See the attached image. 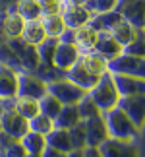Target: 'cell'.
<instances>
[{
    "mask_svg": "<svg viewBox=\"0 0 145 157\" xmlns=\"http://www.w3.org/2000/svg\"><path fill=\"white\" fill-rule=\"evenodd\" d=\"M102 118H105V124H106V132H108V138L112 140H120V142H134L136 136H137V130L134 122L124 114L122 109L114 107L110 111L102 113Z\"/></svg>",
    "mask_w": 145,
    "mask_h": 157,
    "instance_id": "obj_1",
    "label": "cell"
},
{
    "mask_svg": "<svg viewBox=\"0 0 145 157\" xmlns=\"http://www.w3.org/2000/svg\"><path fill=\"white\" fill-rule=\"evenodd\" d=\"M89 97H91L95 101V105L99 107V111L101 114L102 113H106V111H110V109L116 107L118 103V91H116V87H114V83H112V78L110 74H102L99 80H97V83L89 89Z\"/></svg>",
    "mask_w": 145,
    "mask_h": 157,
    "instance_id": "obj_2",
    "label": "cell"
},
{
    "mask_svg": "<svg viewBox=\"0 0 145 157\" xmlns=\"http://www.w3.org/2000/svg\"><path fill=\"white\" fill-rule=\"evenodd\" d=\"M46 93H50L52 97H56L62 105H76L87 91H83V89H80L77 86H74V83L68 82L66 78L64 80H58L56 78V80L46 82Z\"/></svg>",
    "mask_w": 145,
    "mask_h": 157,
    "instance_id": "obj_3",
    "label": "cell"
},
{
    "mask_svg": "<svg viewBox=\"0 0 145 157\" xmlns=\"http://www.w3.org/2000/svg\"><path fill=\"white\" fill-rule=\"evenodd\" d=\"M108 74H124V76L143 78V74H145L143 58L122 52L118 56H114L112 60H108Z\"/></svg>",
    "mask_w": 145,
    "mask_h": 157,
    "instance_id": "obj_4",
    "label": "cell"
},
{
    "mask_svg": "<svg viewBox=\"0 0 145 157\" xmlns=\"http://www.w3.org/2000/svg\"><path fill=\"white\" fill-rule=\"evenodd\" d=\"M116 107L122 109L124 114L134 122V126L137 130L143 128V122H145V99H143V95H128V97H120Z\"/></svg>",
    "mask_w": 145,
    "mask_h": 157,
    "instance_id": "obj_5",
    "label": "cell"
},
{
    "mask_svg": "<svg viewBox=\"0 0 145 157\" xmlns=\"http://www.w3.org/2000/svg\"><path fill=\"white\" fill-rule=\"evenodd\" d=\"M27 130H29L27 120L23 117H20L14 109H4V111H0V132H4L12 140H20Z\"/></svg>",
    "mask_w": 145,
    "mask_h": 157,
    "instance_id": "obj_6",
    "label": "cell"
},
{
    "mask_svg": "<svg viewBox=\"0 0 145 157\" xmlns=\"http://www.w3.org/2000/svg\"><path fill=\"white\" fill-rule=\"evenodd\" d=\"M46 93V82L41 78L23 72L17 74V95L16 97H31V99H41Z\"/></svg>",
    "mask_w": 145,
    "mask_h": 157,
    "instance_id": "obj_7",
    "label": "cell"
},
{
    "mask_svg": "<svg viewBox=\"0 0 145 157\" xmlns=\"http://www.w3.org/2000/svg\"><path fill=\"white\" fill-rule=\"evenodd\" d=\"M60 16H62L64 25L68 29H74L76 31V29L87 25L93 14L85 8V4H62Z\"/></svg>",
    "mask_w": 145,
    "mask_h": 157,
    "instance_id": "obj_8",
    "label": "cell"
},
{
    "mask_svg": "<svg viewBox=\"0 0 145 157\" xmlns=\"http://www.w3.org/2000/svg\"><path fill=\"white\" fill-rule=\"evenodd\" d=\"M8 45L12 47V51L16 52V56L20 58L21 68H25L27 72H35V70H39L41 60H39L37 47L27 45L25 41H21V39H10V43H8Z\"/></svg>",
    "mask_w": 145,
    "mask_h": 157,
    "instance_id": "obj_9",
    "label": "cell"
},
{
    "mask_svg": "<svg viewBox=\"0 0 145 157\" xmlns=\"http://www.w3.org/2000/svg\"><path fill=\"white\" fill-rule=\"evenodd\" d=\"M83 126H85V144H87V147H99L108 138L106 124H105L102 114H97V117L83 120Z\"/></svg>",
    "mask_w": 145,
    "mask_h": 157,
    "instance_id": "obj_10",
    "label": "cell"
},
{
    "mask_svg": "<svg viewBox=\"0 0 145 157\" xmlns=\"http://www.w3.org/2000/svg\"><path fill=\"white\" fill-rule=\"evenodd\" d=\"M112 83L118 91V97H128V95H143L145 93V82L143 78L136 76H124V74H110Z\"/></svg>",
    "mask_w": 145,
    "mask_h": 157,
    "instance_id": "obj_11",
    "label": "cell"
},
{
    "mask_svg": "<svg viewBox=\"0 0 145 157\" xmlns=\"http://www.w3.org/2000/svg\"><path fill=\"white\" fill-rule=\"evenodd\" d=\"M97 149L102 157H139V151L132 142H120L112 138H106Z\"/></svg>",
    "mask_w": 145,
    "mask_h": 157,
    "instance_id": "obj_12",
    "label": "cell"
},
{
    "mask_svg": "<svg viewBox=\"0 0 145 157\" xmlns=\"http://www.w3.org/2000/svg\"><path fill=\"white\" fill-rule=\"evenodd\" d=\"M77 60H80V52H77L76 45L58 43L56 49H54V52H52V68L66 72L68 68H72Z\"/></svg>",
    "mask_w": 145,
    "mask_h": 157,
    "instance_id": "obj_13",
    "label": "cell"
},
{
    "mask_svg": "<svg viewBox=\"0 0 145 157\" xmlns=\"http://www.w3.org/2000/svg\"><path fill=\"white\" fill-rule=\"evenodd\" d=\"M66 80L72 82L74 86H77L80 89H83V91H89V89H91L95 83H97V80H99V78L93 76V74H89V72L83 68V64L77 60V62L72 66V68L66 70Z\"/></svg>",
    "mask_w": 145,
    "mask_h": 157,
    "instance_id": "obj_14",
    "label": "cell"
},
{
    "mask_svg": "<svg viewBox=\"0 0 145 157\" xmlns=\"http://www.w3.org/2000/svg\"><path fill=\"white\" fill-rule=\"evenodd\" d=\"M97 37H99V31H97L95 27H91L89 23L83 25V27H80V29H76L74 31V45H76L77 52L85 54V52L95 51Z\"/></svg>",
    "mask_w": 145,
    "mask_h": 157,
    "instance_id": "obj_15",
    "label": "cell"
},
{
    "mask_svg": "<svg viewBox=\"0 0 145 157\" xmlns=\"http://www.w3.org/2000/svg\"><path fill=\"white\" fill-rule=\"evenodd\" d=\"M95 52H99L101 56H105L106 60H112L114 56L122 54V45H120L108 31L102 29V31H99V37H97Z\"/></svg>",
    "mask_w": 145,
    "mask_h": 157,
    "instance_id": "obj_16",
    "label": "cell"
},
{
    "mask_svg": "<svg viewBox=\"0 0 145 157\" xmlns=\"http://www.w3.org/2000/svg\"><path fill=\"white\" fill-rule=\"evenodd\" d=\"M105 31L110 33L112 37L116 39L120 45H122V49H124V47L128 45L130 41H132V39H134L136 35H137V31H143V29H136L134 25H130V23L126 21L124 17H118V20L114 21V23H110V27L105 29Z\"/></svg>",
    "mask_w": 145,
    "mask_h": 157,
    "instance_id": "obj_17",
    "label": "cell"
},
{
    "mask_svg": "<svg viewBox=\"0 0 145 157\" xmlns=\"http://www.w3.org/2000/svg\"><path fill=\"white\" fill-rule=\"evenodd\" d=\"M20 39L25 41L27 45H33V47H39L41 43H43V41L46 39V33H45L43 23H41V17L39 20H29V21L23 23Z\"/></svg>",
    "mask_w": 145,
    "mask_h": 157,
    "instance_id": "obj_18",
    "label": "cell"
},
{
    "mask_svg": "<svg viewBox=\"0 0 145 157\" xmlns=\"http://www.w3.org/2000/svg\"><path fill=\"white\" fill-rule=\"evenodd\" d=\"M80 62L83 64V68H85L89 74H93L97 78H101L102 74L108 72V60L105 56H101L99 52H95V51L80 54Z\"/></svg>",
    "mask_w": 145,
    "mask_h": 157,
    "instance_id": "obj_19",
    "label": "cell"
},
{
    "mask_svg": "<svg viewBox=\"0 0 145 157\" xmlns=\"http://www.w3.org/2000/svg\"><path fill=\"white\" fill-rule=\"evenodd\" d=\"M17 95V74L0 64V99H14Z\"/></svg>",
    "mask_w": 145,
    "mask_h": 157,
    "instance_id": "obj_20",
    "label": "cell"
},
{
    "mask_svg": "<svg viewBox=\"0 0 145 157\" xmlns=\"http://www.w3.org/2000/svg\"><path fill=\"white\" fill-rule=\"evenodd\" d=\"M120 14L130 25H134L136 29H143V0H132L122 4Z\"/></svg>",
    "mask_w": 145,
    "mask_h": 157,
    "instance_id": "obj_21",
    "label": "cell"
},
{
    "mask_svg": "<svg viewBox=\"0 0 145 157\" xmlns=\"http://www.w3.org/2000/svg\"><path fill=\"white\" fill-rule=\"evenodd\" d=\"M80 113H77V107L76 105H62V109L58 111L56 118L52 120L54 122V128H62V130H70L72 126H76L80 122Z\"/></svg>",
    "mask_w": 145,
    "mask_h": 157,
    "instance_id": "obj_22",
    "label": "cell"
},
{
    "mask_svg": "<svg viewBox=\"0 0 145 157\" xmlns=\"http://www.w3.org/2000/svg\"><path fill=\"white\" fill-rule=\"evenodd\" d=\"M20 144L23 146V149H25L29 155H41V151L46 147L45 136L37 134V132H31V130H27L25 134L20 138Z\"/></svg>",
    "mask_w": 145,
    "mask_h": 157,
    "instance_id": "obj_23",
    "label": "cell"
},
{
    "mask_svg": "<svg viewBox=\"0 0 145 157\" xmlns=\"http://www.w3.org/2000/svg\"><path fill=\"white\" fill-rule=\"evenodd\" d=\"M45 140H46V146H50V147H54V149H58V151H62V153L72 151V144H70L68 130L52 128V130L45 136Z\"/></svg>",
    "mask_w": 145,
    "mask_h": 157,
    "instance_id": "obj_24",
    "label": "cell"
},
{
    "mask_svg": "<svg viewBox=\"0 0 145 157\" xmlns=\"http://www.w3.org/2000/svg\"><path fill=\"white\" fill-rule=\"evenodd\" d=\"M14 111L25 120H29L35 114H39V101L31 99V97H16L14 99Z\"/></svg>",
    "mask_w": 145,
    "mask_h": 157,
    "instance_id": "obj_25",
    "label": "cell"
},
{
    "mask_svg": "<svg viewBox=\"0 0 145 157\" xmlns=\"http://www.w3.org/2000/svg\"><path fill=\"white\" fill-rule=\"evenodd\" d=\"M41 23H43V27H45L46 37H54V39H58V37H60V33H62L64 29H66L64 21H62V16H60V14L41 16Z\"/></svg>",
    "mask_w": 145,
    "mask_h": 157,
    "instance_id": "obj_26",
    "label": "cell"
},
{
    "mask_svg": "<svg viewBox=\"0 0 145 157\" xmlns=\"http://www.w3.org/2000/svg\"><path fill=\"white\" fill-rule=\"evenodd\" d=\"M23 23H25V21H23L16 12H14V14H8L4 17V21H2V29L6 33V37H8V39H20Z\"/></svg>",
    "mask_w": 145,
    "mask_h": 157,
    "instance_id": "obj_27",
    "label": "cell"
},
{
    "mask_svg": "<svg viewBox=\"0 0 145 157\" xmlns=\"http://www.w3.org/2000/svg\"><path fill=\"white\" fill-rule=\"evenodd\" d=\"M16 14L20 16L23 21L39 20V17H41V10H39L37 0H17V10H16Z\"/></svg>",
    "mask_w": 145,
    "mask_h": 157,
    "instance_id": "obj_28",
    "label": "cell"
},
{
    "mask_svg": "<svg viewBox=\"0 0 145 157\" xmlns=\"http://www.w3.org/2000/svg\"><path fill=\"white\" fill-rule=\"evenodd\" d=\"M60 109H62V103H60L56 97H52L50 93H45L43 97L39 99V113L48 117V118H52V120L56 118Z\"/></svg>",
    "mask_w": 145,
    "mask_h": 157,
    "instance_id": "obj_29",
    "label": "cell"
},
{
    "mask_svg": "<svg viewBox=\"0 0 145 157\" xmlns=\"http://www.w3.org/2000/svg\"><path fill=\"white\" fill-rule=\"evenodd\" d=\"M27 128L31 132H37V134L46 136L48 132L54 128V122H52V118H48V117H45V114L39 113V114H35L33 118L27 120Z\"/></svg>",
    "mask_w": 145,
    "mask_h": 157,
    "instance_id": "obj_30",
    "label": "cell"
},
{
    "mask_svg": "<svg viewBox=\"0 0 145 157\" xmlns=\"http://www.w3.org/2000/svg\"><path fill=\"white\" fill-rule=\"evenodd\" d=\"M77 107V113H80V118L81 120H87V118H91V117H97V114H101L99 111V107L95 105V101L89 97V93H85L83 97L76 103Z\"/></svg>",
    "mask_w": 145,
    "mask_h": 157,
    "instance_id": "obj_31",
    "label": "cell"
},
{
    "mask_svg": "<svg viewBox=\"0 0 145 157\" xmlns=\"http://www.w3.org/2000/svg\"><path fill=\"white\" fill-rule=\"evenodd\" d=\"M68 136H70V144H72V149H85L87 144H85V126H83V120H80L76 126H72L68 130Z\"/></svg>",
    "mask_w": 145,
    "mask_h": 157,
    "instance_id": "obj_32",
    "label": "cell"
},
{
    "mask_svg": "<svg viewBox=\"0 0 145 157\" xmlns=\"http://www.w3.org/2000/svg\"><path fill=\"white\" fill-rule=\"evenodd\" d=\"M56 45H58V39H54V37H46L43 43L37 47V52H39V60H41V64H50V66H52V52H54V49H56Z\"/></svg>",
    "mask_w": 145,
    "mask_h": 157,
    "instance_id": "obj_33",
    "label": "cell"
},
{
    "mask_svg": "<svg viewBox=\"0 0 145 157\" xmlns=\"http://www.w3.org/2000/svg\"><path fill=\"white\" fill-rule=\"evenodd\" d=\"M122 52L132 54V56H139V58H143V31H137V35L124 47Z\"/></svg>",
    "mask_w": 145,
    "mask_h": 157,
    "instance_id": "obj_34",
    "label": "cell"
},
{
    "mask_svg": "<svg viewBox=\"0 0 145 157\" xmlns=\"http://www.w3.org/2000/svg\"><path fill=\"white\" fill-rule=\"evenodd\" d=\"M85 8L89 12H97V14H102V12H110L116 8V0H87Z\"/></svg>",
    "mask_w": 145,
    "mask_h": 157,
    "instance_id": "obj_35",
    "label": "cell"
},
{
    "mask_svg": "<svg viewBox=\"0 0 145 157\" xmlns=\"http://www.w3.org/2000/svg\"><path fill=\"white\" fill-rule=\"evenodd\" d=\"M41 16H50V14H60L62 0H37Z\"/></svg>",
    "mask_w": 145,
    "mask_h": 157,
    "instance_id": "obj_36",
    "label": "cell"
},
{
    "mask_svg": "<svg viewBox=\"0 0 145 157\" xmlns=\"http://www.w3.org/2000/svg\"><path fill=\"white\" fill-rule=\"evenodd\" d=\"M27 151L23 149V146L20 144V140H12L4 149V155L2 157H25Z\"/></svg>",
    "mask_w": 145,
    "mask_h": 157,
    "instance_id": "obj_37",
    "label": "cell"
},
{
    "mask_svg": "<svg viewBox=\"0 0 145 157\" xmlns=\"http://www.w3.org/2000/svg\"><path fill=\"white\" fill-rule=\"evenodd\" d=\"M39 157H66V153L58 151V149H54V147H50V146H46L43 151H41Z\"/></svg>",
    "mask_w": 145,
    "mask_h": 157,
    "instance_id": "obj_38",
    "label": "cell"
},
{
    "mask_svg": "<svg viewBox=\"0 0 145 157\" xmlns=\"http://www.w3.org/2000/svg\"><path fill=\"white\" fill-rule=\"evenodd\" d=\"M83 157H102L97 147H85L83 149Z\"/></svg>",
    "mask_w": 145,
    "mask_h": 157,
    "instance_id": "obj_39",
    "label": "cell"
},
{
    "mask_svg": "<svg viewBox=\"0 0 145 157\" xmlns=\"http://www.w3.org/2000/svg\"><path fill=\"white\" fill-rule=\"evenodd\" d=\"M66 157H83V149H72L66 153Z\"/></svg>",
    "mask_w": 145,
    "mask_h": 157,
    "instance_id": "obj_40",
    "label": "cell"
},
{
    "mask_svg": "<svg viewBox=\"0 0 145 157\" xmlns=\"http://www.w3.org/2000/svg\"><path fill=\"white\" fill-rule=\"evenodd\" d=\"M87 0H62V4H85Z\"/></svg>",
    "mask_w": 145,
    "mask_h": 157,
    "instance_id": "obj_41",
    "label": "cell"
},
{
    "mask_svg": "<svg viewBox=\"0 0 145 157\" xmlns=\"http://www.w3.org/2000/svg\"><path fill=\"white\" fill-rule=\"evenodd\" d=\"M25 157H39V155H29V153H27V155H25Z\"/></svg>",
    "mask_w": 145,
    "mask_h": 157,
    "instance_id": "obj_42",
    "label": "cell"
}]
</instances>
